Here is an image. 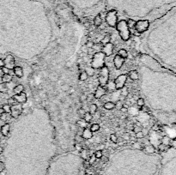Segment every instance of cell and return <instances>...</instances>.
Segmentation results:
<instances>
[{"instance_id":"cell-1","label":"cell","mask_w":176,"mask_h":175,"mask_svg":"<svg viewBox=\"0 0 176 175\" xmlns=\"http://www.w3.org/2000/svg\"><path fill=\"white\" fill-rule=\"evenodd\" d=\"M157 51L167 67L176 74V7L163 15L156 25Z\"/></svg>"},{"instance_id":"cell-2","label":"cell","mask_w":176,"mask_h":175,"mask_svg":"<svg viewBox=\"0 0 176 175\" xmlns=\"http://www.w3.org/2000/svg\"><path fill=\"white\" fill-rule=\"evenodd\" d=\"M139 3L149 17H160L176 7V0H109L113 5H122L129 3Z\"/></svg>"},{"instance_id":"cell-3","label":"cell","mask_w":176,"mask_h":175,"mask_svg":"<svg viewBox=\"0 0 176 175\" xmlns=\"http://www.w3.org/2000/svg\"><path fill=\"white\" fill-rule=\"evenodd\" d=\"M161 164L156 160L140 163L137 168H131L129 166H117L114 169L108 171L107 175H159Z\"/></svg>"},{"instance_id":"cell-4","label":"cell","mask_w":176,"mask_h":175,"mask_svg":"<svg viewBox=\"0 0 176 175\" xmlns=\"http://www.w3.org/2000/svg\"><path fill=\"white\" fill-rule=\"evenodd\" d=\"M159 175H176V148H171L165 152Z\"/></svg>"},{"instance_id":"cell-5","label":"cell","mask_w":176,"mask_h":175,"mask_svg":"<svg viewBox=\"0 0 176 175\" xmlns=\"http://www.w3.org/2000/svg\"><path fill=\"white\" fill-rule=\"evenodd\" d=\"M84 168L83 163L77 168H72V166L67 167L66 165H57L55 168H53L52 172L49 175H83V172L82 168Z\"/></svg>"},{"instance_id":"cell-6","label":"cell","mask_w":176,"mask_h":175,"mask_svg":"<svg viewBox=\"0 0 176 175\" xmlns=\"http://www.w3.org/2000/svg\"><path fill=\"white\" fill-rule=\"evenodd\" d=\"M116 29L119 32L120 38L124 41H127L131 38V30L128 27L127 22L125 20H121L118 22L116 25Z\"/></svg>"},{"instance_id":"cell-7","label":"cell","mask_w":176,"mask_h":175,"mask_svg":"<svg viewBox=\"0 0 176 175\" xmlns=\"http://www.w3.org/2000/svg\"><path fill=\"white\" fill-rule=\"evenodd\" d=\"M105 58H106V55L102 51H96L94 54L91 60V67H93L95 70L101 69L105 65Z\"/></svg>"},{"instance_id":"cell-8","label":"cell","mask_w":176,"mask_h":175,"mask_svg":"<svg viewBox=\"0 0 176 175\" xmlns=\"http://www.w3.org/2000/svg\"><path fill=\"white\" fill-rule=\"evenodd\" d=\"M100 70V73H99V76H98V82H99L100 86L105 87L109 82V69L107 66L104 65L103 67Z\"/></svg>"},{"instance_id":"cell-9","label":"cell","mask_w":176,"mask_h":175,"mask_svg":"<svg viewBox=\"0 0 176 175\" xmlns=\"http://www.w3.org/2000/svg\"><path fill=\"white\" fill-rule=\"evenodd\" d=\"M106 22L109 27H116L118 23V11L115 10H111L106 15Z\"/></svg>"},{"instance_id":"cell-10","label":"cell","mask_w":176,"mask_h":175,"mask_svg":"<svg viewBox=\"0 0 176 175\" xmlns=\"http://www.w3.org/2000/svg\"><path fill=\"white\" fill-rule=\"evenodd\" d=\"M149 25L150 23H149V20H138V22H136L134 29L138 32V34H143L148 30Z\"/></svg>"},{"instance_id":"cell-11","label":"cell","mask_w":176,"mask_h":175,"mask_svg":"<svg viewBox=\"0 0 176 175\" xmlns=\"http://www.w3.org/2000/svg\"><path fill=\"white\" fill-rule=\"evenodd\" d=\"M128 75L126 74H121L118 77L115 78V80L114 81V85H115V89L116 90H120L125 87L126 81H127Z\"/></svg>"},{"instance_id":"cell-12","label":"cell","mask_w":176,"mask_h":175,"mask_svg":"<svg viewBox=\"0 0 176 175\" xmlns=\"http://www.w3.org/2000/svg\"><path fill=\"white\" fill-rule=\"evenodd\" d=\"M22 113V104L17 103L11 106V116L13 119H18Z\"/></svg>"},{"instance_id":"cell-13","label":"cell","mask_w":176,"mask_h":175,"mask_svg":"<svg viewBox=\"0 0 176 175\" xmlns=\"http://www.w3.org/2000/svg\"><path fill=\"white\" fill-rule=\"evenodd\" d=\"M4 67H6L11 70H13V69L16 66V60H15L14 56H12L11 54L7 55L5 58L4 59Z\"/></svg>"},{"instance_id":"cell-14","label":"cell","mask_w":176,"mask_h":175,"mask_svg":"<svg viewBox=\"0 0 176 175\" xmlns=\"http://www.w3.org/2000/svg\"><path fill=\"white\" fill-rule=\"evenodd\" d=\"M101 51L106 55V57L111 56V55L113 54V52H114V44L109 42L107 44L103 45V46L101 48Z\"/></svg>"},{"instance_id":"cell-15","label":"cell","mask_w":176,"mask_h":175,"mask_svg":"<svg viewBox=\"0 0 176 175\" xmlns=\"http://www.w3.org/2000/svg\"><path fill=\"white\" fill-rule=\"evenodd\" d=\"M12 97L14 98L15 100L17 101V103H19V104H23V103H25L27 101V99H28L27 95H26V93L24 92L21 93V94H18V95H14Z\"/></svg>"},{"instance_id":"cell-16","label":"cell","mask_w":176,"mask_h":175,"mask_svg":"<svg viewBox=\"0 0 176 175\" xmlns=\"http://www.w3.org/2000/svg\"><path fill=\"white\" fill-rule=\"evenodd\" d=\"M106 92H107L106 89H105L104 87H101V86L99 85L97 87L95 94H94V97H95V99H100L101 97H103V96L106 95Z\"/></svg>"},{"instance_id":"cell-17","label":"cell","mask_w":176,"mask_h":175,"mask_svg":"<svg viewBox=\"0 0 176 175\" xmlns=\"http://www.w3.org/2000/svg\"><path fill=\"white\" fill-rule=\"evenodd\" d=\"M124 63H125L124 58H122L121 57H120L118 54L114 58V67L117 69V70H120V69L122 68V66L124 65Z\"/></svg>"},{"instance_id":"cell-18","label":"cell","mask_w":176,"mask_h":175,"mask_svg":"<svg viewBox=\"0 0 176 175\" xmlns=\"http://www.w3.org/2000/svg\"><path fill=\"white\" fill-rule=\"evenodd\" d=\"M10 132H11V124H4V125H2L1 127V133L3 136L4 137H8L10 135Z\"/></svg>"},{"instance_id":"cell-19","label":"cell","mask_w":176,"mask_h":175,"mask_svg":"<svg viewBox=\"0 0 176 175\" xmlns=\"http://www.w3.org/2000/svg\"><path fill=\"white\" fill-rule=\"evenodd\" d=\"M93 137V132L90 130V129L89 127L87 128H84L83 130V133H82V137L83 139H86V140H89L90 138H92Z\"/></svg>"},{"instance_id":"cell-20","label":"cell","mask_w":176,"mask_h":175,"mask_svg":"<svg viewBox=\"0 0 176 175\" xmlns=\"http://www.w3.org/2000/svg\"><path fill=\"white\" fill-rule=\"evenodd\" d=\"M13 72L18 78H22L23 76V70L21 66H15V68L13 69Z\"/></svg>"},{"instance_id":"cell-21","label":"cell","mask_w":176,"mask_h":175,"mask_svg":"<svg viewBox=\"0 0 176 175\" xmlns=\"http://www.w3.org/2000/svg\"><path fill=\"white\" fill-rule=\"evenodd\" d=\"M144 151L147 154H152L155 152V148L152 144H148L144 148Z\"/></svg>"},{"instance_id":"cell-22","label":"cell","mask_w":176,"mask_h":175,"mask_svg":"<svg viewBox=\"0 0 176 175\" xmlns=\"http://www.w3.org/2000/svg\"><path fill=\"white\" fill-rule=\"evenodd\" d=\"M128 75H129V77L131 80L132 81H137L139 77V75H138V73L137 70H131V71L128 73Z\"/></svg>"},{"instance_id":"cell-23","label":"cell","mask_w":176,"mask_h":175,"mask_svg":"<svg viewBox=\"0 0 176 175\" xmlns=\"http://www.w3.org/2000/svg\"><path fill=\"white\" fill-rule=\"evenodd\" d=\"M102 24V19H101V17H100V15H97L96 17H95V19H94V25H95V27H100V25Z\"/></svg>"},{"instance_id":"cell-24","label":"cell","mask_w":176,"mask_h":175,"mask_svg":"<svg viewBox=\"0 0 176 175\" xmlns=\"http://www.w3.org/2000/svg\"><path fill=\"white\" fill-rule=\"evenodd\" d=\"M24 90V87L22 84H18L13 89V92H14L15 95H18V94H21V93L23 92Z\"/></svg>"},{"instance_id":"cell-25","label":"cell","mask_w":176,"mask_h":175,"mask_svg":"<svg viewBox=\"0 0 176 175\" xmlns=\"http://www.w3.org/2000/svg\"><path fill=\"white\" fill-rule=\"evenodd\" d=\"M103 107L106 110L110 111V110H113L114 107H115V103L112 102V101H107V102H106L104 104Z\"/></svg>"},{"instance_id":"cell-26","label":"cell","mask_w":176,"mask_h":175,"mask_svg":"<svg viewBox=\"0 0 176 175\" xmlns=\"http://www.w3.org/2000/svg\"><path fill=\"white\" fill-rule=\"evenodd\" d=\"M1 79H2V82H3L8 83V82H11V81H12L13 77H12V75H11V74H4V75H3V77Z\"/></svg>"},{"instance_id":"cell-27","label":"cell","mask_w":176,"mask_h":175,"mask_svg":"<svg viewBox=\"0 0 176 175\" xmlns=\"http://www.w3.org/2000/svg\"><path fill=\"white\" fill-rule=\"evenodd\" d=\"M80 155H81V158L83 159V161H87L88 160V156H89V151L87 150L86 148H83V149L81 150Z\"/></svg>"},{"instance_id":"cell-28","label":"cell","mask_w":176,"mask_h":175,"mask_svg":"<svg viewBox=\"0 0 176 175\" xmlns=\"http://www.w3.org/2000/svg\"><path fill=\"white\" fill-rule=\"evenodd\" d=\"M118 55L122 58L125 59L128 57V51L125 49H120V51H118Z\"/></svg>"},{"instance_id":"cell-29","label":"cell","mask_w":176,"mask_h":175,"mask_svg":"<svg viewBox=\"0 0 176 175\" xmlns=\"http://www.w3.org/2000/svg\"><path fill=\"white\" fill-rule=\"evenodd\" d=\"M77 125L79 127H81V128H87L88 127V125H89V123H87L85 120L83 119H79L78 121H77Z\"/></svg>"},{"instance_id":"cell-30","label":"cell","mask_w":176,"mask_h":175,"mask_svg":"<svg viewBox=\"0 0 176 175\" xmlns=\"http://www.w3.org/2000/svg\"><path fill=\"white\" fill-rule=\"evenodd\" d=\"M85 72L88 74V76H93L95 75V69H94L91 66H89L85 70Z\"/></svg>"},{"instance_id":"cell-31","label":"cell","mask_w":176,"mask_h":175,"mask_svg":"<svg viewBox=\"0 0 176 175\" xmlns=\"http://www.w3.org/2000/svg\"><path fill=\"white\" fill-rule=\"evenodd\" d=\"M8 92V85L5 82H1L0 83V93H7Z\"/></svg>"},{"instance_id":"cell-32","label":"cell","mask_w":176,"mask_h":175,"mask_svg":"<svg viewBox=\"0 0 176 175\" xmlns=\"http://www.w3.org/2000/svg\"><path fill=\"white\" fill-rule=\"evenodd\" d=\"M110 41H111L110 34H106V35H105V36L103 37V39L101 40V41H100V44L106 45V44H107V43H109Z\"/></svg>"},{"instance_id":"cell-33","label":"cell","mask_w":176,"mask_h":175,"mask_svg":"<svg viewBox=\"0 0 176 175\" xmlns=\"http://www.w3.org/2000/svg\"><path fill=\"white\" fill-rule=\"evenodd\" d=\"M83 119L85 120L87 123L90 124V121L93 119V115H92L90 113H87L86 112L85 114H84V116H83Z\"/></svg>"},{"instance_id":"cell-34","label":"cell","mask_w":176,"mask_h":175,"mask_svg":"<svg viewBox=\"0 0 176 175\" xmlns=\"http://www.w3.org/2000/svg\"><path fill=\"white\" fill-rule=\"evenodd\" d=\"M88 74H87L85 70H83V71L80 72L79 74V80L81 82H84V81H86L87 79H88Z\"/></svg>"},{"instance_id":"cell-35","label":"cell","mask_w":176,"mask_h":175,"mask_svg":"<svg viewBox=\"0 0 176 175\" xmlns=\"http://www.w3.org/2000/svg\"><path fill=\"white\" fill-rule=\"evenodd\" d=\"M100 124H93L91 126H90V130L92 131V132H96L98 130H100Z\"/></svg>"},{"instance_id":"cell-36","label":"cell","mask_w":176,"mask_h":175,"mask_svg":"<svg viewBox=\"0 0 176 175\" xmlns=\"http://www.w3.org/2000/svg\"><path fill=\"white\" fill-rule=\"evenodd\" d=\"M97 112V106L95 104H92L90 107V113L92 114V115H95Z\"/></svg>"},{"instance_id":"cell-37","label":"cell","mask_w":176,"mask_h":175,"mask_svg":"<svg viewBox=\"0 0 176 175\" xmlns=\"http://www.w3.org/2000/svg\"><path fill=\"white\" fill-rule=\"evenodd\" d=\"M126 22H127L128 27H129L130 29H131V28H134L135 24H136V21H134L133 19H129V21Z\"/></svg>"},{"instance_id":"cell-38","label":"cell","mask_w":176,"mask_h":175,"mask_svg":"<svg viewBox=\"0 0 176 175\" xmlns=\"http://www.w3.org/2000/svg\"><path fill=\"white\" fill-rule=\"evenodd\" d=\"M2 108H3V110H4V113H11V105H9V104L4 105V106H3Z\"/></svg>"},{"instance_id":"cell-39","label":"cell","mask_w":176,"mask_h":175,"mask_svg":"<svg viewBox=\"0 0 176 175\" xmlns=\"http://www.w3.org/2000/svg\"><path fill=\"white\" fill-rule=\"evenodd\" d=\"M110 140L111 142H113V143H118V137L116 134H111L110 135Z\"/></svg>"},{"instance_id":"cell-40","label":"cell","mask_w":176,"mask_h":175,"mask_svg":"<svg viewBox=\"0 0 176 175\" xmlns=\"http://www.w3.org/2000/svg\"><path fill=\"white\" fill-rule=\"evenodd\" d=\"M137 104H138V106H140V107L144 106V100L143 99V98H138V100H137Z\"/></svg>"},{"instance_id":"cell-41","label":"cell","mask_w":176,"mask_h":175,"mask_svg":"<svg viewBox=\"0 0 176 175\" xmlns=\"http://www.w3.org/2000/svg\"><path fill=\"white\" fill-rule=\"evenodd\" d=\"M107 89H109V90H115V85H114V82H108V83H107Z\"/></svg>"},{"instance_id":"cell-42","label":"cell","mask_w":176,"mask_h":175,"mask_svg":"<svg viewBox=\"0 0 176 175\" xmlns=\"http://www.w3.org/2000/svg\"><path fill=\"white\" fill-rule=\"evenodd\" d=\"M102 151L101 150H96L95 151V156L96 157V159H100V158L102 157Z\"/></svg>"},{"instance_id":"cell-43","label":"cell","mask_w":176,"mask_h":175,"mask_svg":"<svg viewBox=\"0 0 176 175\" xmlns=\"http://www.w3.org/2000/svg\"><path fill=\"white\" fill-rule=\"evenodd\" d=\"M144 137V134L143 131L137 132V133H136V136H135V137H136V138H138V139H143Z\"/></svg>"},{"instance_id":"cell-44","label":"cell","mask_w":176,"mask_h":175,"mask_svg":"<svg viewBox=\"0 0 176 175\" xmlns=\"http://www.w3.org/2000/svg\"><path fill=\"white\" fill-rule=\"evenodd\" d=\"M71 1H76V0H71ZM83 1H89L88 4H95V3H99L100 0H83Z\"/></svg>"},{"instance_id":"cell-45","label":"cell","mask_w":176,"mask_h":175,"mask_svg":"<svg viewBox=\"0 0 176 175\" xmlns=\"http://www.w3.org/2000/svg\"><path fill=\"white\" fill-rule=\"evenodd\" d=\"M10 115V113H4L1 117H0V119L3 120V121H6L8 119V116Z\"/></svg>"},{"instance_id":"cell-46","label":"cell","mask_w":176,"mask_h":175,"mask_svg":"<svg viewBox=\"0 0 176 175\" xmlns=\"http://www.w3.org/2000/svg\"><path fill=\"white\" fill-rule=\"evenodd\" d=\"M4 169H5V163L3 161H0V173H2Z\"/></svg>"},{"instance_id":"cell-47","label":"cell","mask_w":176,"mask_h":175,"mask_svg":"<svg viewBox=\"0 0 176 175\" xmlns=\"http://www.w3.org/2000/svg\"><path fill=\"white\" fill-rule=\"evenodd\" d=\"M94 42L93 41H88L86 43V46L88 48H92L94 46Z\"/></svg>"},{"instance_id":"cell-48","label":"cell","mask_w":176,"mask_h":175,"mask_svg":"<svg viewBox=\"0 0 176 175\" xmlns=\"http://www.w3.org/2000/svg\"><path fill=\"white\" fill-rule=\"evenodd\" d=\"M122 105H123V104L121 103L120 100H119L117 103H115V107L118 108V109H120L121 107H122Z\"/></svg>"},{"instance_id":"cell-49","label":"cell","mask_w":176,"mask_h":175,"mask_svg":"<svg viewBox=\"0 0 176 175\" xmlns=\"http://www.w3.org/2000/svg\"><path fill=\"white\" fill-rule=\"evenodd\" d=\"M85 113H86V111L83 109V108H79V110H78V113H79V115H81V116H84Z\"/></svg>"},{"instance_id":"cell-50","label":"cell","mask_w":176,"mask_h":175,"mask_svg":"<svg viewBox=\"0 0 176 175\" xmlns=\"http://www.w3.org/2000/svg\"><path fill=\"white\" fill-rule=\"evenodd\" d=\"M95 161H96V157L95 156V154L91 155V156H90V163L92 164V163H94V162H95Z\"/></svg>"},{"instance_id":"cell-51","label":"cell","mask_w":176,"mask_h":175,"mask_svg":"<svg viewBox=\"0 0 176 175\" xmlns=\"http://www.w3.org/2000/svg\"><path fill=\"white\" fill-rule=\"evenodd\" d=\"M121 91H122V95H125V96H126L128 95V91H127V89H126V88H123V89H120Z\"/></svg>"},{"instance_id":"cell-52","label":"cell","mask_w":176,"mask_h":175,"mask_svg":"<svg viewBox=\"0 0 176 175\" xmlns=\"http://www.w3.org/2000/svg\"><path fill=\"white\" fill-rule=\"evenodd\" d=\"M2 70L4 72V74H10V71H11V70H9V69L4 67V66L2 68Z\"/></svg>"},{"instance_id":"cell-53","label":"cell","mask_w":176,"mask_h":175,"mask_svg":"<svg viewBox=\"0 0 176 175\" xmlns=\"http://www.w3.org/2000/svg\"><path fill=\"white\" fill-rule=\"evenodd\" d=\"M134 148H141V146L142 144L140 143H136V142H134L133 143V145H132Z\"/></svg>"},{"instance_id":"cell-54","label":"cell","mask_w":176,"mask_h":175,"mask_svg":"<svg viewBox=\"0 0 176 175\" xmlns=\"http://www.w3.org/2000/svg\"><path fill=\"white\" fill-rule=\"evenodd\" d=\"M133 131H134L135 133H137V132H139V131H142L141 128H140L139 126H134V127H133Z\"/></svg>"},{"instance_id":"cell-55","label":"cell","mask_w":176,"mask_h":175,"mask_svg":"<svg viewBox=\"0 0 176 175\" xmlns=\"http://www.w3.org/2000/svg\"><path fill=\"white\" fill-rule=\"evenodd\" d=\"M93 98H95V97H94V94H90V95H87V100H88V102H89L90 100H91Z\"/></svg>"},{"instance_id":"cell-56","label":"cell","mask_w":176,"mask_h":175,"mask_svg":"<svg viewBox=\"0 0 176 175\" xmlns=\"http://www.w3.org/2000/svg\"><path fill=\"white\" fill-rule=\"evenodd\" d=\"M4 66V59L0 58V69H2Z\"/></svg>"},{"instance_id":"cell-57","label":"cell","mask_w":176,"mask_h":175,"mask_svg":"<svg viewBox=\"0 0 176 175\" xmlns=\"http://www.w3.org/2000/svg\"><path fill=\"white\" fill-rule=\"evenodd\" d=\"M68 89H69V86H68V85H63L62 86L63 91H67Z\"/></svg>"},{"instance_id":"cell-58","label":"cell","mask_w":176,"mask_h":175,"mask_svg":"<svg viewBox=\"0 0 176 175\" xmlns=\"http://www.w3.org/2000/svg\"><path fill=\"white\" fill-rule=\"evenodd\" d=\"M120 110H121V112H122V113H126V112L128 111L127 108H125V107H123V106L121 107Z\"/></svg>"},{"instance_id":"cell-59","label":"cell","mask_w":176,"mask_h":175,"mask_svg":"<svg viewBox=\"0 0 176 175\" xmlns=\"http://www.w3.org/2000/svg\"><path fill=\"white\" fill-rule=\"evenodd\" d=\"M4 75V72H3V70H2V69H0V78H2Z\"/></svg>"},{"instance_id":"cell-60","label":"cell","mask_w":176,"mask_h":175,"mask_svg":"<svg viewBox=\"0 0 176 175\" xmlns=\"http://www.w3.org/2000/svg\"><path fill=\"white\" fill-rule=\"evenodd\" d=\"M32 67H33V69H34V70H38V65H33V66H32Z\"/></svg>"},{"instance_id":"cell-61","label":"cell","mask_w":176,"mask_h":175,"mask_svg":"<svg viewBox=\"0 0 176 175\" xmlns=\"http://www.w3.org/2000/svg\"><path fill=\"white\" fill-rule=\"evenodd\" d=\"M104 147H105L104 145H100V147L98 148L97 149H98V150H101V151H102V149H103V148H104Z\"/></svg>"},{"instance_id":"cell-62","label":"cell","mask_w":176,"mask_h":175,"mask_svg":"<svg viewBox=\"0 0 176 175\" xmlns=\"http://www.w3.org/2000/svg\"><path fill=\"white\" fill-rule=\"evenodd\" d=\"M3 152H4V148H3L2 146H0V154H3Z\"/></svg>"},{"instance_id":"cell-63","label":"cell","mask_w":176,"mask_h":175,"mask_svg":"<svg viewBox=\"0 0 176 175\" xmlns=\"http://www.w3.org/2000/svg\"><path fill=\"white\" fill-rule=\"evenodd\" d=\"M4 113V110H3V108H2V107H0V117H1V115H2V114H3Z\"/></svg>"},{"instance_id":"cell-64","label":"cell","mask_w":176,"mask_h":175,"mask_svg":"<svg viewBox=\"0 0 176 175\" xmlns=\"http://www.w3.org/2000/svg\"><path fill=\"white\" fill-rule=\"evenodd\" d=\"M122 106H123V107H125V108H129V106H128V105L127 104H123V105H122Z\"/></svg>"}]
</instances>
